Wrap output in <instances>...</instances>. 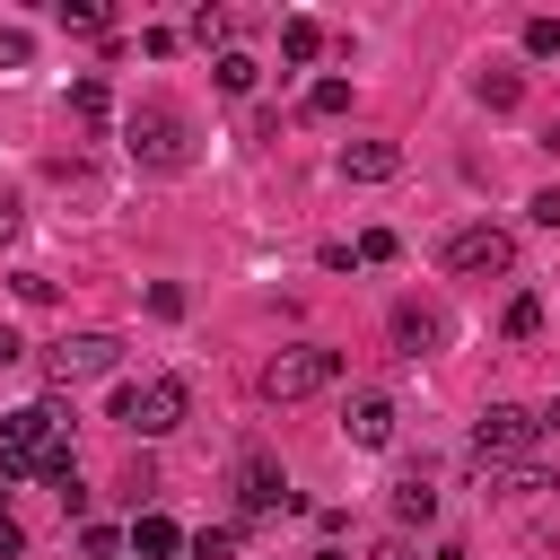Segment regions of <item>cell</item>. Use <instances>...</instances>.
<instances>
[{"label":"cell","mask_w":560,"mask_h":560,"mask_svg":"<svg viewBox=\"0 0 560 560\" xmlns=\"http://www.w3.org/2000/svg\"><path fill=\"white\" fill-rule=\"evenodd\" d=\"M525 219H534V228H560V184H542V192L525 201Z\"/></svg>","instance_id":"cell-27"},{"label":"cell","mask_w":560,"mask_h":560,"mask_svg":"<svg viewBox=\"0 0 560 560\" xmlns=\"http://www.w3.org/2000/svg\"><path fill=\"white\" fill-rule=\"evenodd\" d=\"M0 446L44 464V446H61V411H52V402H18V411L0 420Z\"/></svg>","instance_id":"cell-8"},{"label":"cell","mask_w":560,"mask_h":560,"mask_svg":"<svg viewBox=\"0 0 560 560\" xmlns=\"http://www.w3.org/2000/svg\"><path fill=\"white\" fill-rule=\"evenodd\" d=\"M0 359H18V332H0Z\"/></svg>","instance_id":"cell-32"},{"label":"cell","mask_w":560,"mask_h":560,"mask_svg":"<svg viewBox=\"0 0 560 560\" xmlns=\"http://www.w3.org/2000/svg\"><path fill=\"white\" fill-rule=\"evenodd\" d=\"M429 516H438L429 472H402V481H394V525H429Z\"/></svg>","instance_id":"cell-13"},{"label":"cell","mask_w":560,"mask_h":560,"mask_svg":"<svg viewBox=\"0 0 560 560\" xmlns=\"http://www.w3.org/2000/svg\"><path fill=\"white\" fill-rule=\"evenodd\" d=\"M534 420H542V438H560V402H551V411H534Z\"/></svg>","instance_id":"cell-31"},{"label":"cell","mask_w":560,"mask_h":560,"mask_svg":"<svg viewBox=\"0 0 560 560\" xmlns=\"http://www.w3.org/2000/svg\"><path fill=\"white\" fill-rule=\"evenodd\" d=\"M70 114H79V122H105V114H114L105 79H79V88H70Z\"/></svg>","instance_id":"cell-19"},{"label":"cell","mask_w":560,"mask_h":560,"mask_svg":"<svg viewBox=\"0 0 560 560\" xmlns=\"http://www.w3.org/2000/svg\"><path fill=\"white\" fill-rule=\"evenodd\" d=\"M525 52L551 61V52H560V18H525Z\"/></svg>","instance_id":"cell-24"},{"label":"cell","mask_w":560,"mask_h":560,"mask_svg":"<svg viewBox=\"0 0 560 560\" xmlns=\"http://www.w3.org/2000/svg\"><path fill=\"white\" fill-rule=\"evenodd\" d=\"M542 490H560L542 464H508V499H542Z\"/></svg>","instance_id":"cell-21"},{"label":"cell","mask_w":560,"mask_h":560,"mask_svg":"<svg viewBox=\"0 0 560 560\" xmlns=\"http://www.w3.org/2000/svg\"><path fill=\"white\" fill-rule=\"evenodd\" d=\"M280 52H289V61H315V52H324V26H315V18H280Z\"/></svg>","instance_id":"cell-15"},{"label":"cell","mask_w":560,"mask_h":560,"mask_svg":"<svg viewBox=\"0 0 560 560\" xmlns=\"http://www.w3.org/2000/svg\"><path fill=\"white\" fill-rule=\"evenodd\" d=\"M534 438H542V420H534L525 402H490V411L472 420V455H481V464H525Z\"/></svg>","instance_id":"cell-5"},{"label":"cell","mask_w":560,"mask_h":560,"mask_svg":"<svg viewBox=\"0 0 560 560\" xmlns=\"http://www.w3.org/2000/svg\"><path fill=\"white\" fill-rule=\"evenodd\" d=\"M429 560H472V551H464V542H438V551H429Z\"/></svg>","instance_id":"cell-30"},{"label":"cell","mask_w":560,"mask_h":560,"mask_svg":"<svg viewBox=\"0 0 560 560\" xmlns=\"http://www.w3.org/2000/svg\"><path fill=\"white\" fill-rule=\"evenodd\" d=\"M210 79H219L228 96H245V88H254L262 70H254V52H219V61H210Z\"/></svg>","instance_id":"cell-16"},{"label":"cell","mask_w":560,"mask_h":560,"mask_svg":"<svg viewBox=\"0 0 560 560\" xmlns=\"http://www.w3.org/2000/svg\"><path fill=\"white\" fill-rule=\"evenodd\" d=\"M332 376H341V350H324V341H289V350L262 359V402H306V394H324Z\"/></svg>","instance_id":"cell-2"},{"label":"cell","mask_w":560,"mask_h":560,"mask_svg":"<svg viewBox=\"0 0 560 560\" xmlns=\"http://www.w3.org/2000/svg\"><path fill=\"white\" fill-rule=\"evenodd\" d=\"M394 394H350V411H341V429H350V446H394Z\"/></svg>","instance_id":"cell-10"},{"label":"cell","mask_w":560,"mask_h":560,"mask_svg":"<svg viewBox=\"0 0 560 560\" xmlns=\"http://www.w3.org/2000/svg\"><path fill=\"white\" fill-rule=\"evenodd\" d=\"M35 61V35L26 26H0V70H26Z\"/></svg>","instance_id":"cell-25"},{"label":"cell","mask_w":560,"mask_h":560,"mask_svg":"<svg viewBox=\"0 0 560 560\" xmlns=\"http://www.w3.org/2000/svg\"><path fill=\"white\" fill-rule=\"evenodd\" d=\"M184 551L192 560H236V525H201V534H184Z\"/></svg>","instance_id":"cell-18"},{"label":"cell","mask_w":560,"mask_h":560,"mask_svg":"<svg viewBox=\"0 0 560 560\" xmlns=\"http://www.w3.org/2000/svg\"><path fill=\"white\" fill-rule=\"evenodd\" d=\"M472 96H481V105H490V114H508V105H516V96H525V79H516V70H499V61H490V70H481V79H472Z\"/></svg>","instance_id":"cell-14"},{"label":"cell","mask_w":560,"mask_h":560,"mask_svg":"<svg viewBox=\"0 0 560 560\" xmlns=\"http://www.w3.org/2000/svg\"><path fill=\"white\" fill-rule=\"evenodd\" d=\"M236 508H245V516L298 508V499H289V472H280V464H271L262 446H245V455H236Z\"/></svg>","instance_id":"cell-7"},{"label":"cell","mask_w":560,"mask_h":560,"mask_svg":"<svg viewBox=\"0 0 560 560\" xmlns=\"http://www.w3.org/2000/svg\"><path fill=\"white\" fill-rule=\"evenodd\" d=\"M122 542H131V551H140V560H175V551H184V525H175V516H158V508H149V516H140V525H131V534H122Z\"/></svg>","instance_id":"cell-12"},{"label":"cell","mask_w":560,"mask_h":560,"mask_svg":"<svg viewBox=\"0 0 560 560\" xmlns=\"http://www.w3.org/2000/svg\"><path fill=\"white\" fill-rule=\"evenodd\" d=\"M184 411H192L184 376H140V385H122V394H114V420H122V429H140V438L184 429Z\"/></svg>","instance_id":"cell-3"},{"label":"cell","mask_w":560,"mask_h":560,"mask_svg":"<svg viewBox=\"0 0 560 560\" xmlns=\"http://www.w3.org/2000/svg\"><path fill=\"white\" fill-rule=\"evenodd\" d=\"M79 551H88V560H131V542H122L114 525H88V534H79Z\"/></svg>","instance_id":"cell-22"},{"label":"cell","mask_w":560,"mask_h":560,"mask_svg":"<svg viewBox=\"0 0 560 560\" xmlns=\"http://www.w3.org/2000/svg\"><path fill=\"white\" fill-rule=\"evenodd\" d=\"M394 350H402V359H429V350H446V315H438L429 298H402V306H394Z\"/></svg>","instance_id":"cell-9"},{"label":"cell","mask_w":560,"mask_h":560,"mask_svg":"<svg viewBox=\"0 0 560 560\" xmlns=\"http://www.w3.org/2000/svg\"><path fill=\"white\" fill-rule=\"evenodd\" d=\"M0 560H26V525H18L9 508H0Z\"/></svg>","instance_id":"cell-28"},{"label":"cell","mask_w":560,"mask_h":560,"mask_svg":"<svg viewBox=\"0 0 560 560\" xmlns=\"http://www.w3.org/2000/svg\"><path fill=\"white\" fill-rule=\"evenodd\" d=\"M306 114H350V79H315L306 88Z\"/></svg>","instance_id":"cell-20"},{"label":"cell","mask_w":560,"mask_h":560,"mask_svg":"<svg viewBox=\"0 0 560 560\" xmlns=\"http://www.w3.org/2000/svg\"><path fill=\"white\" fill-rule=\"evenodd\" d=\"M18 228H26V201H18V192H0V245H18Z\"/></svg>","instance_id":"cell-29"},{"label":"cell","mask_w":560,"mask_h":560,"mask_svg":"<svg viewBox=\"0 0 560 560\" xmlns=\"http://www.w3.org/2000/svg\"><path fill=\"white\" fill-rule=\"evenodd\" d=\"M61 26H79V35H105V0H61Z\"/></svg>","instance_id":"cell-23"},{"label":"cell","mask_w":560,"mask_h":560,"mask_svg":"<svg viewBox=\"0 0 560 560\" xmlns=\"http://www.w3.org/2000/svg\"><path fill=\"white\" fill-rule=\"evenodd\" d=\"M114 368H122V341L114 332H70V341L44 350V376L52 385H88V376H114Z\"/></svg>","instance_id":"cell-6"},{"label":"cell","mask_w":560,"mask_h":560,"mask_svg":"<svg viewBox=\"0 0 560 560\" xmlns=\"http://www.w3.org/2000/svg\"><path fill=\"white\" fill-rule=\"evenodd\" d=\"M122 149H131V166H149V175H184V166H192V122L149 96V105H131Z\"/></svg>","instance_id":"cell-1"},{"label":"cell","mask_w":560,"mask_h":560,"mask_svg":"<svg viewBox=\"0 0 560 560\" xmlns=\"http://www.w3.org/2000/svg\"><path fill=\"white\" fill-rule=\"evenodd\" d=\"M499 332H508V341H534V332H542V298H508Z\"/></svg>","instance_id":"cell-17"},{"label":"cell","mask_w":560,"mask_h":560,"mask_svg":"<svg viewBox=\"0 0 560 560\" xmlns=\"http://www.w3.org/2000/svg\"><path fill=\"white\" fill-rule=\"evenodd\" d=\"M446 271L455 280H499V271H516V236L490 228V219H472V228L446 236Z\"/></svg>","instance_id":"cell-4"},{"label":"cell","mask_w":560,"mask_h":560,"mask_svg":"<svg viewBox=\"0 0 560 560\" xmlns=\"http://www.w3.org/2000/svg\"><path fill=\"white\" fill-rule=\"evenodd\" d=\"M350 262H394V236H385V228H368V236L350 245Z\"/></svg>","instance_id":"cell-26"},{"label":"cell","mask_w":560,"mask_h":560,"mask_svg":"<svg viewBox=\"0 0 560 560\" xmlns=\"http://www.w3.org/2000/svg\"><path fill=\"white\" fill-rule=\"evenodd\" d=\"M341 175H350V184H394V175H402V149H394V140H350V149H341Z\"/></svg>","instance_id":"cell-11"}]
</instances>
